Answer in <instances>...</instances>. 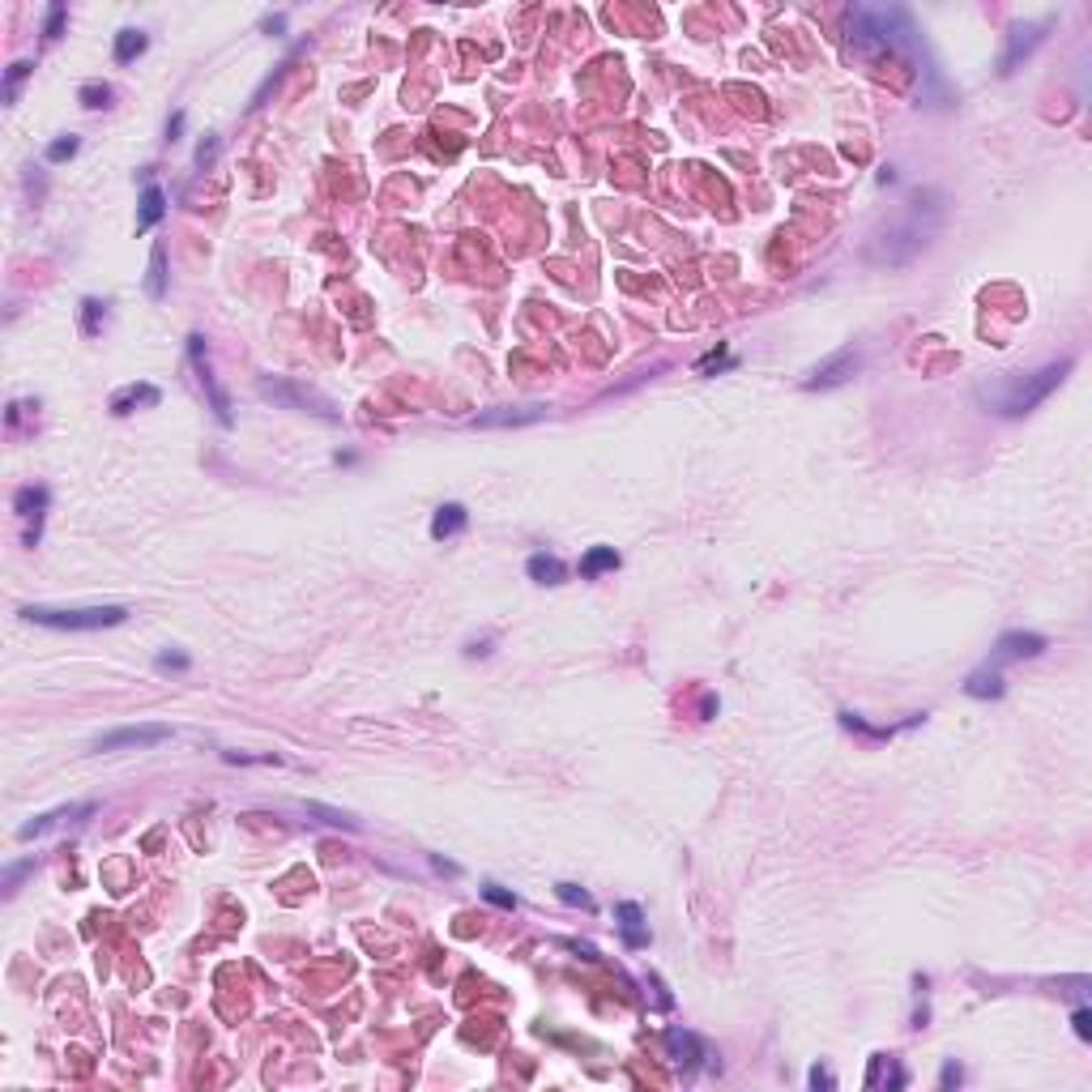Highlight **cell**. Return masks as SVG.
<instances>
[{"mask_svg": "<svg viewBox=\"0 0 1092 1092\" xmlns=\"http://www.w3.org/2000/svg\"><path fill=\"white\" fill-rule=\"evenodd\" d=\"M256 393L265 397V401H273V406H282V410H299V414H312V418H320V423H338L341 414L338 406L325 397V393L308 389V385H299V380H282V376H261L256 380Z\"/></svg>", "mask_w": 1092, "mask_h": 1092, "instance_id": "5b68a950", "label": "cell"}, {"mask_svg": "<svg viewBox=\"0 0 1092 1092\" xmlns=\"http://www.w3.org/2000/svg\"><path fill=\"white\" fill-rule=\"evenodd\" d=\"M163 401V393L154 389V385H128V389H120L116 397H111V414H133L141 410V406H158Z\"/></svg>", "mask_w": 1092, "mask_h": 1092, "instance_id": "9a60e30c", "label": "cell"}, {"mask_svg": "<svg viewBox=\"0 0 1092 1092\" xmlns=\"http://www.w3.org/2000/svg\"><path fill=\"white\" fill-rule=\"evenodd\" d=\"M858 367H862V355H858L853 346H850V350H836V355H832L828 363H820L815 371H811V376H806V380H802V389H806V393H815V389H841L845 380H853V371H858Z\"/></svg>", "mask_w": 1092, "mask_h": 1092, "instance_id": "8992f818", "label": "cell"}, {"mask_svg": "<svg viewBox=\"0 0 1092 1092\" xmlns=\"http://www.w3.org/2000/svg\"><path fill=\"white\" fill-rule=\"evenodd\" d=\"M661 1045H666V1054L679 1063L683 1071H691L696 1063L704 1058V1050H700V1042L691 1037V1033H683V1028H666V1037H661Z\"/></svg>", "mask_w": 1092, "mask_h": 1092, "instance_id": "5bb4252c", "label": "cell"}, {"mask_svg": "<svg viewBox=\"0 0 1092 1092\" xmlns=\"http://www.w3.org/2000/svg\"><path fill=\"white\" fill-rule=\"evenodd\" d=\"M555 892H559V900H563V905H581V909H593V897H589L584 888H577V883H559Z\"/></svg>", "mask_w": 1092, "mask_h": 1092, "instance_id": "f546056e", "label": "cell"}, {"mask_svg": "<svg viewBox=\"0 0 1092 1092\" xmlns=\"http://www.w3.org/2000/svg\"><path fill=\"white\" fill-rule=\"evenodd\" d=\"M483 897L491 900V905H500V909H516V897H512V892H504L500 883H483Z\"/></svg>", "mask_w": 1092, "mask_h": 1092, "instance_id": "4dcf8cb0", "label": "cell"}, {"mask_svg": "<svg viewBox=\"0 0 1092 1092\" xmlns=\"http://www.w3.org/2000/svg\"><path fill=\"white\" fill-rule=\"evenodd\" d=\"M538 418H546L542 406H516V410L504 406V410H486L478 418H470V427H530Z\"/></svg>", "mask_w": 1092, "mask_h": 1092, "instance_id": "4fadbf2b", "label": "cell"}, {"mask_svg": "<svg viewBox=\"0 0 1092 1092\" xmlns=\"http://www.w3.org/2000/svg\"><path fill=\"white\" fill-rule=\"evenodd\" d=\"M431 867H436V871H444V874H457V867H453V862H444V858H431Z\"/></svg>", "mask_w": 1092, "mask_h": 1092, "instance_id": "f35d334b", "label": "cell"}, {"mask_svg": "<svg viewBox=\"0 0 1092 1092\" xmlns=\"http://www.w3.org/2000/svg\"><path fill=\"white\" fill-rule=\"evenodd\" d=\"M939 201H943L939 193L913 196L909 210H905V218L892 222L883 235H874V243L867 248V261L871 265H909L930 243V235L939 231V222H943V205Z\"/></svg>", "mask_w": 1092, "mask_h": 1092, "instance_id": "7a4b0ae2", "label": "cell"}, {"mask_svg": "<svg viewBox=\"0 0 1092 1092\" xmlns=\"http://www.w3.org/2000/svg\"><path fill=\"white\" fill-rule=\"evenodd\" d=\"M30 73H34V65H30V60L9 65V73H4V103H18V86H22Z\"/></svg>", "mask_w": 1092, "mask_h": 1092, "instance_id": "484cf974", "label": "cell"}, {"mask_svg": "<svg viewBox=\"0 0 1092 1092\" xmlns=\"http://www.w3.org/2000/svg\"><path fill=\"white\" fill-rule=\"evenodd\" d=\"M26 623L56 631H98V628H120L128 619L124 607H73V610H51V607H22Z\"/></svg>", "mask_w": 1092, "mask_h": 1092, "instance_id": "277c9868", "label": "cell"}, {"mask_svg": "<svg viewBox=\"0 0 1092 1092\" xmlns=\"http://www.w3.org/2000/svg\"><path fill=\"white\" fill-rule=\"evenodd\" d=\"M1045 649V636L1037 631H1007L998 636L995 645V661H1024V657H1037Z\"/></svg>", "mask_w": 1092, "mask_h": 1092, "instance_id": "8fae6325", "label": "cell"}, {"mask_svg": "<svg viewBox=\"0 0 1092 1092\" xmlns=\"http://www.w3.org/2000/svg\"><path fill=\"white\" fill-rule=\"evenodd\" d=\"M77 98H81V107L98 111V107H107V98H111V86H107V81H86V86L77 90Z\"/></svg>", "mask_w": 1092, "mask_h": 1092, "instance_id": "4316f807", "label": "cell"}, {"mask_svg": "<svg viewBox=\"0 0 1092 1092\" xmlns=\"http://www.w3.org/2000/svg\"><path fill=\"white\" fill-rule=\"evenodd\" d=\"M218 158V137H210V141H201V149H196V167H210Z\"/></svg>", "mask_w": 1092, "mask_h": 1092, "instance_id": "d6a6232c", "label": "cell"}, {"mask_svg": "<svg viewBox=\"0 0 1092 1092\" xmlns=\"http://www.w3.org/2000/svg\"><path fill=\"white\" fill-rule=\"evenodd\" d=\"M146 294L149 299H163V294H167V248H163V243H154V252H149Z\"/></svg>", "mask_w": 1092, "mask_h": 1092, "instance_id": "7402d4cb", "label": "cell"}, {"mask_svg": "<svg viewBox=\"0 0 1092 1092\" xmlns=\"http://www.w3.org/2000/svg\"><path fill=\"white\" fill-rule=\"evenodd\" d=\"M1067 371H1071V359L1050 363V367H1042V371H1033V376H1003V380H995V385H981V389H977V401L990 406L995 414H1003V418H1019V414L1037 410L1045 397L1063 385Z\"/></svg>", "mask_w": 1092, "mask_h": 1092, "instance_id": "3957f363", "label": "cell"}, {"mask_svg": "<svg viewBox=\"0 0 1092 1092\" xmlns=\"http://www.w3.org/2000/svg\"><path fill=\"white\" fill-rule=\"evenodd\" d=\"M26 871H34V858H26V862H18V867H9V871H4V892H13V888H18V879H22Z\"/></svg>", "mask_w": 1092, "mask_h": 1092, "instance_id": "1f68e13d", "label": "cell"}, {"mask_svg": "<svg viewBox=\"0 0 1092 1092\" xmlns=\"http://www.w3.org/2000/svg\"><path fill=\"white\" fill-rule=\"evenodd\" d=\"M615 918H619V930H623L628 947H645V943H649V930H645V913H640V905H631V900L615 905Z\"/></svg>", "mask_w": 1092, "mask_h": 1092, "instance_id": "2e32d148", "label": "cell"}, {"mask_svg": "<svg viewBox=\"0 0 1092 1092\" xmlns=\"http://www.w3.org/2000/svg\"><path fill=\"white\" fill-rule=\"evenodd\" d=\"M179 133H184V111H175L167 124V141H179Z\"/></svg>", "mask_w": 1092, "mask_h": 1092, "instance_id": "8d00e7d4", "label": "cell"}, {"mask_svg": "<svg viewBox=\"0 0 1092 1092\" xmlns=\"http://www.w3.org/2000/svg\"><path fill=\"white\" fill-rule=\"evenodd\" d=\"M103 320H107V308L98 299H81V333L86 338H98L103 333Z\"/></svg>", "mask_w": 1092, "mask_h": 1092, "instance_id": "cb8c5ba5", "label": "cell"}, {"mask_svg": "<svg viewBox=\"0 0 1092 1092\" xmlns=\"http://www.w3.org/2000/svg\"><path fill=\"white\" fill-rule=\"evenodd\" d=\"M188 355H193V363H196L201 389H205V397H210V410L218 414L222 427H231V423H235V418H231V401H226L222 385L214 380V371H210V363H205V338H201V333H193V338H188Z\"/></svg>", "mask_w": 1092, "mask_h": 1092, "instance_id": "ba28073f", "label": "cell"}, {"mask_svg": "<svg viewBox=\"0 0 1092 1092\" xmlns=\"http://www.w3.org/2000/svg\"><path fill=\"white\" fill-rule=\"evenodd\" d=\"M48 486H22L13 495V512L26 521V546H34L43 534V512H48Z\"/></svg>", "mask_w": 1092, "mask_h": 1092, "instance_id": "9c48e42d", "label": "cell"}, {"mask_svg": "<svg viewBox=\"0 0 1092 1092\" xmlns=\"http://www.w3.org/2000/svg\"><path fill=\"white\" fill-rule=\"evenodd\" d=\"M146 48H149L146 30H120V34H116V60H120V65L137 60V56H141Z\"/></svg>", "mask_w": 1092, "mask_h": 1092, "instance_id": "603a6c76", "label": "cell"}, {"mask_svg": "<svg viewBox=\"0 0 1092 1092\" xmlns=\"http://www.w3.org/2000/svg\"><path fill=\"white\" fill-rule=\"evenodd\" d=\"M163 214H167V196H163V188H158V184H146V193H141V218H137V231H149L154 222H163Z\"/></svg>", "mask_w": 1092, "mask_h": 1092, "instance_id": "44dd1931", "label": "cell"}, {"mask_svg": "<svg viewBox=\"0 0 1092 1092\" xmlns=\"http://www.w3.org/2000/svg\"><path fill=\"white\" fill-rule=\"evenodd\" d=\"M965 691H969L973 700H995V696H1003V675H998V666L973 670L969 683H965Z\"/></svg>", "mask_w": 1092, "mask_h": 1092, "instance_id": "ac0fdd59", "label": "cell"}, {"mask_svg": "<svg viewBox=\"0 0 1092 1092\" xmlns=\"http://www.w3.org/2000/svg\"><path fill=\"white\" fill-rule=\"evenodd\" d=\"M81 815H95V802H77V806H56V811H48V815H34L30 824L18 828V836L22 841H34V836H43V832H51L56 824H65V820H81Z\"/></svg>", "mask_w": 1092, "mask_h": 1092, "instance_id": "7c38bea8", "label": "cell"}, {"mask_svg": "<svg viewBox=\"0 0 1092 1092\" xmlns=\"http://www.w3.org/2000/svg\"><path fill=\"white\" fill-rule=\"evenodd\" d=\"M525 572L534 577L538 584H559L563 577H568V568H563V559H555V555H530V563H525Z\"/></svg>", "mask_w": 1092, "mask_h": 1092, "instance_id": "d6986e66", "label": "cell"}, {"mask_svg": "<svg viewBox=\"0 0 1092 1092\" xmlns=\"http://www.w3.org/2000/svg\"><path fill=\"white\" fill-rule=\"evenodd\" d=\"M465 525H470V512H465L462 504H444V508H436V516H431V538H436V542L457 538Z\"/></svg>", "mask_w": 1092, "mask_h": 1092, "instance_id": "e0dca14e", "label": "cell"}, {"mask_svg": "<svg viewBox=\"0 0 1092 1092\" xmlns=\"http://www.w3.org/2000/svg\"><path fill=\"white\" fill-rule=\"evenodd\" d=\"M308 815H320V824H329V828H346V832H355V828H359V820H350L346 811H333V806H320V802H308Z\"/></svg>", "mask_w": 1092, "mask_h": 1092, "instance_id": "d4e9b609", "label": "cell"}, {"mask_svg": "<svg viewBox=\"0 0 1092 1092\" xmlns=\"http://www.w3.org/2000/svg\"><path fill=\"white\" fill-rule=\"evenodd\" d=\"M845 43L862 60H918L922 34L900 4H853L845 13Z\"/></svg>", "mask_w": 1092, "mask_h": 1092, "instance_id": "6da1fadb", "label": "cell"}, {"mask_svg": "<svg viewBox=\"0 0 1092 1092\" xmlns=\"http://www.w3.org/2000/svg\"><path fill=\"white\" fill-rule=\"evenodd\" d=\"M171 738V726H120L95 738V752H128V747H158Z\"/></svg>", "mask_w": 1092, "mask_h": 1092, "instance_id": "52a82bcc", "label": "cell"}, {"mask_svg": "<svg viewBox=\"0 0 1092 1092\" xmlns=\"http://www.w3.org/2000/svg\"><path fill=\"white\" fill-rule=\"evenodd\" d=\"M1075 1033H1080L1084 1042H1088V1037H1092V1016H1088V1012H1084V1007L1075 1012Z\"/></svg>", "mask_w": 1092, "mask_h": 1092, "instance_id": "e575fe53", "label": "cell"}, {"mask_svg": "<svg viewBox=\"0 0 1092 1092\" xmlns=\"http://www.w3.org/2000/svg\"><path fill=\"white\" fill-rule=\"evenodd\" d=\"M77 146H81L77 137H60V141H51V146L43 149V158H48V163H65V158H73L77 154Z\"/></svg>", "mask_w": 1092, "mask_h": 1092, "instance_id": "f1b7e54d", "label": "cell"}, {"mask_svg": "<svg viewBox=\"0 0 1092 1092\" xmlns=\"http://www.w3.org/2000/svg\"><path fill=\"white\" fill-rule=\"evenodd\" d=\"M1045 30H1050V22H1028V26H1016L1012 30V39H1007V51H1003V69L998 73H1016L1019 60H1028L1033 56V48L1045 39Z\"/></svg>", "mask_w": 1092, "mask_h": 1092, "instance_id": "30bf717a", "label": "cell"}, {"mask_svg": "<svg viewBox=\"0 0 1092 1092\" xmlns=\"http://www.w3.org/2000/svg\"><path fill=\"white\" fill-rule=\"evenodd\" d=\"M947 1084H960V1067H951V1063L943 1067V1088Z\"/></svg>", "mask_w": 1092, "mask_h": 1092, "instance_id": "74e56055", "label": "cell"}, {"mask_svg": "<svg viewBox=\"0 0 1092 1092\" xmlns=\"http://www.w3.org/2000/svg\"><path fill=\"white\" fill-rule=\"evenodd\" d=\"M615 568H619V551H615V546H593V551L581 559L584 581H598L602 572H615Z\"/></svg>", "mask_w": 1092, "mask_h": 1092, "instance_id": "ffe728a7", "label": "cell"}, {"mask_svg": "<svg viewBox=\"0 0 1092 1092\" xmlns=\"http://www.w3.org/2000/svg\"><path fill=\"white\" fill-rule=\"evenodd\" d=\"M154 666H158V670H188V657L184 653H158Z\"/></svg>", "mask_w": 1092, "mask_h": 1092, "instance_id": "836d02e7", "label": "cell"}, {"mask_svg": "<svg viewBox=\"0 0 1092 1092\" xmlns=\"http://www.w3.org/2000/svg\"><path fill=\"white\" fill-rule=\"evenodd\" d=\"M65 18H69V9H65V4H51V9H48V18H43V39H48V43H56V39H60Z\"/></svg>", "mask_w": 1092, "mask_h": 1092, "instance_id": "83f0119b", "label": "cell"}, {"mask_svg": "<svg viewBox=\"0 0 1092 1092\" xmlns=\"http://www.w3.org/2000/svg\"><path fill=\"white\" fill-rule=\"evenodd\" d=\"M811 1088H832V1071H824V1067L811 1071Z\"/></svg>", "mask_w": 1092, "mask_h": 1092, "instance_id": "d590c367", "label": "cell"}]
</instances>
